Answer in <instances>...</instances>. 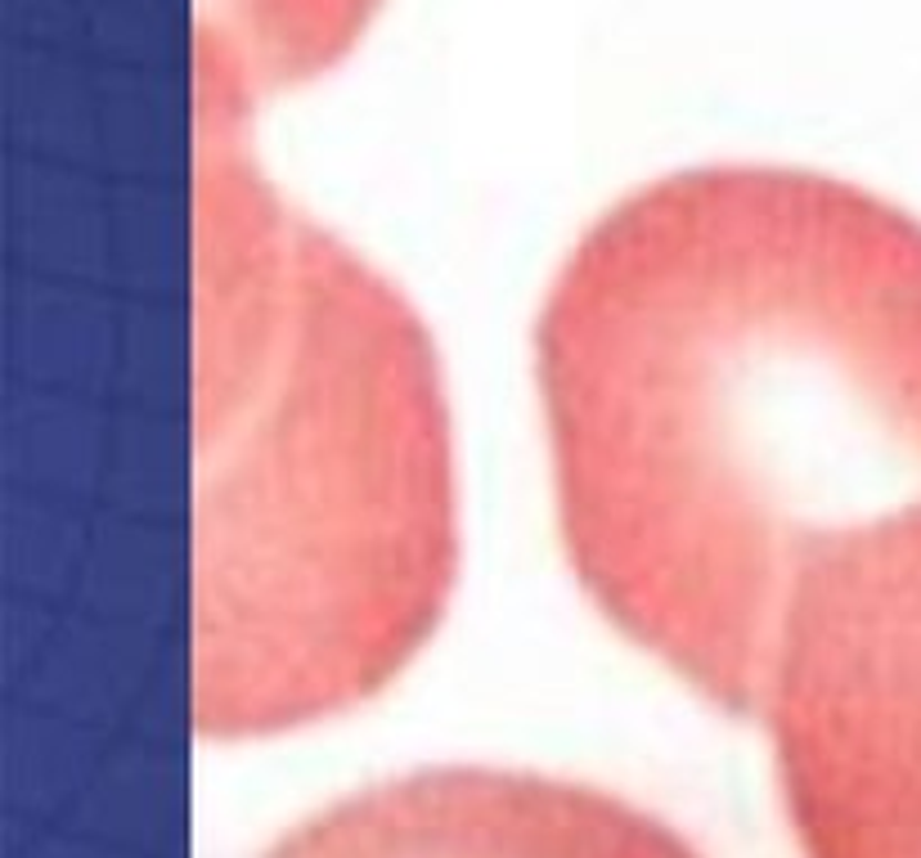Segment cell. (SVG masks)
<instances>
[{
    "instance_id": "2",
    "label": "cell",
    "mask_w": 921,
    "mask_h": 858,
    "mask_svg": "<svg viewBox=\"0 0 921 858\" xmlns=\"http://www.w3.org/2000/svg\"><path fill=\"white\" fill-rule=\"evenodd\" d=\"M454 584L437 360L409 306L198 118L194 724L301 728L387 688Z\"/></svg>"
},
{
    "instance_id": "4",
    "label": "cell",
    "mask_w": 921,
    "mask_h": 858,
    "mask_svg": "<svg viewBox=\"0 0 921 858\" xmlns=\"http://www.w3.org/2000/svg\"><path fill=\"white\" fill-rule=\"evenodd\" d=\"M262 858H702L607 791L518 768H423L319 809Z\"/></svg>"
},
{
    "instance_id": "3",
    "label": "cell",
    "mask_w": 921,
    "mask_h": 858,
    "mask_svg": "<svg viewBox=\"0 0 921 858\" xmlns=\"http://www.w3.org/2000/svg\"><path fill=\"white\" fill-rule=\"evenodd\" d=\"M756 719L805 858H921V503L800 580Z\"/></svg>"
},
{
    "instance_id": "1",
    "label": "cell",
    "mask_w": 921,
    "mask_h": 858,
    "mask_svg": "<svg viewBox=\"0 0 921 858\" xmlns=\"http://www.w3.org/2000/svg\"><path fill=\"white\" fill-rule=\"evenodd\" d=\"M535 356L584 593L756 719L800 580L921 503V221L809 171H684L580 238Z\"/></svg>"
},
{
    "instance_id": "5",
    "label": "cell",
    "mask_w": 921,
    "mask_h": 858,
    "mask_svg": "<svg viewBox=\"0 0 921 858\" xmlns=\"http://www.w3.org/2000/svg\"><path fill=\"white\" fill-rule=\"evenodd\" d=\"M378 0H198V118L243 122L247 104L315 76Z\"/></svg>"
}]
</instances>
